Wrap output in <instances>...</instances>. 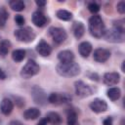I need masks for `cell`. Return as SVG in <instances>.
<instances>
[{
  "instance_id": "cell-1",
  "label": "cell",
  "mask_w": 125,
  "mask_h": 125,
  "mask_svg": "<svg viewBox=\"0 0 125 125\" xmlns=\"http://www.w3.org/2000/svg\"><path fill=\"white\" fill-rule=\"evenodd\" d=\"M89 31L95 38H102L105 31V26L102 17L94 15L89 19Z\"/></svg>"
},
{
  "instance_id": "cell-2",
  "label": "cell",
  "mask_w": 125,
  "mask_h": 125,
  "mask_svg": "<svg viewBox=\"0 0 125 125\" xmlns=\"http://www.w3.org/2000/svg\"><path fill=\"white\" fill-rule=\"evenodd\" d=\"M56 70H57L58 74H60L61 76L74 77L80 73V66L75 62H67V63L60 62L57 65Z\"/></svg>"
},
{
  "instance_id": "cell-3",
  "label": "cell",
  "mask_w": 125,
  "mask_h": 125,
  "mask_svg": "<svg viewBox=\"0 0 125 125\" xmlns=\"http://www.w3.org/2000/svg\"><path fill=\"white\" fill-rule=\"evenodd\" d=\"M15 37L20 41L23 43H30L35 39V33L32 30V28L25 26V27H21L19 29H16L14 32Z\"/></svg>"
},
{
  "instance_id": "cell-4",
  "label": "cell",
  "mask_w": 125,
  "mask_h": 125,
  "mask_svg": "<svg viewBox=\"0 0 125 125\" xmlns=\"http://www.w3.org/2000/svg\"><path fill=\"white\" fill-rule=\"evenodd\" d=\"M39 71H40L39 64L33 60H28L21 70V76L24 79H28L39 73Z\"/></svg>"
},
{
  "instance_id": "cell-5",
  "label": "cell",
  "mask_w": 125,
  "mask_h": 125,
  "mask_svg": "<svg viewBox=\"0 0 125 125\" xmlns=\"http://www.w3.org/2000/svg\"><path fill=\"white\" fill-rule=\"evenodd\" d=\"M72 100V97L67 93H59L53 92L48 96V102L55 105H61L68 104Z\"/></svg>"
},
{
  "instance_id": "cell-6",
  "label": "cell",
  "mask_w": 125,
  "mask_h": 125,
  "mask_svg": "<svg viewBox=\"0 0 125 125\" xmlns=\"http://www.w3.org/2000/svg\"><path fill=\"white\" fill-rule=\"evenodd\" d=\"M48 33L49 35L52 37L53 41L57 44H62L63 43L66 38H67V34L65 32V30L62 27H57V26H51L48 29Z\"/></svg>"
},
{
  "instance_id": "cell-7",
  "label": "cell",
  "mask_w": 125,
  "mask_h": 125,
  "mask_svg": "<svg viewBox=\"0 0 125 125\" xmlns=\"http://www.w3.org/2000/svg\"><path fill=\"white\" fill-rule=\"evenodd\" d=\"M75 94L79 98H87L93 94V89L90 85L84 83L82 80H77L74 82Z\"/></svg>"
},
{
  "instance_id": "cell-8",
  "label": "cell",
  "mask_w": 125,
  "mask_h": 125,
  "mask_svg": "<svg viewBox=\"0 0 125 125\" xmlns=\"http://www.w3.org/2000/svg\"><path fill=\"white\" fill-rule=\"evenodd\" d=\"M103 37L107 42H111V43H122L124 42V39H125L124 33H121L114 28L105 30Z\"/></svg>"
},
{
  "instance_id": "cell-9",
  "label": "cell",
  "mask_w": 125,
  "mask_h": 125,
  "mask_svg": "<svg viewBox=\"0 0 125 125\" xmlns=\"http://www.w3.org/2000/svg\"><path fill=\"white\" fill-rule=\"evenodd\" d=\"M31 96H32V99H33L34 103H36L37 104H40V105H44L48 101L47 94L45 93V91L43 89H41L38 86H33L32 87Z\"/></svg>"
},
{
  "instance_id": "cell-10",
  "label": "cell",
  "mask_w": 125,
  "mask_h": 125,
  "mask_svg": "<svg viewBox=\"0 0 125 125\" xmlns=\"http://www.w3.org/2000/svg\"><path fill=\"white\" fill-rule=\"evenodd\" d=\"M89 106L92 109V111H94L96 113H102V112H104L107 110V104L105 103V101L99 99V98L94 99L90 103Z\"/></svg>"
},
{
  "instance_id": "cell-11",
  "label": "cell",
  "mask_w": 125,
  "mask_h": 125,
  "mask_svg": "<svg viewBox=\"0 0 125 125\" xmlns=\"http://www.w3.org/2000/svg\"><path fill=\"white\" fill-rule=\"evenodd\" d=\"M110 57V52L104 48H98L94 51L93 58L97 62H104Z\"/></svg>"
},
{
  "instance_id": "cell-12",
  "label": "cell",
  "mask_w": 125,
  "mask_h": 125,
  "mask_svg": "<svg viewBox=\"0 0 125 125\" xmlns=\"http://www.w3.org/2000/svg\"><path fill=\"white\" fill-rule=\"evenodd\" d=\"M120 81V74L118 72H106L103 76V82L107 86H113Z\"/></svg>"
},
{
  "instance_id": "cell-13",
  "label": "cell",
  "mask_w": 125,
  "mask_h": 125,
  "mask_svg": "<svg viewBox=\"0 0 125 125\" xmlns=\"http://www.w3.org/2000/svg\"><path fill=\"white\" fill-rule=\"evenodd\" d=\"M31 19H32V22L38 27H43L47 23V18L41 11H35L32 14Z\"/></svg>"
},
{
  "instance_id": "cell-14",
  "label": "cell",
  "mask_w": 125,
  "mask_h": 125,
  "mask_svg": "<svg viewBox=\"0 0 125 125\" xmlns=\"http://www.w3.org/2000/svg\"><path fill=\"white\" fill-rule=\"evenodd\" d=\"M36 51L40 56L48 57L52 53V48L45 40H40L38 42V44L36 45Z\"/></svg>"
},
{
  "instance_id": "cell-15",
  "label": "cell",
  "mask_w": 125,
  "mask_h": 125,
  "mask_svg": "<svg viewBox=\"0 0 125 125\" xmlns=\"http://www.w3.org/2000/svg\"><path fill=\"white\" fill-rule=\"evenodd\" d=\"M14 108L13 101L9 98H4L0 104V110L4 115H9Z\"/></svg>"
},
{
  "instance_id": "cell-16",
  "label": "cell",
  "mask_w": 125,
  "mask_h": 125,
  "mask_svg": "<svg viewBox=\"0 0 125 125\" xmlns=\"http://www.w3.org/2000/svg\"><path fill=\"white\" fill-rule=\"evenodd\" d=\"M58 59L62 63L74 62V54L69 50H62L58 54Z\"/></svg>"
},
{
  "instance_id": "cell-17",
  "label": "cell",
  "mask_w": 125,
  "mask_h": 125,
  "mask_svg": "<svg viewBox=\"0 0 125 125\" xmlns=\"http://www.w3.org/2000/svg\"><path fill=\"white\" fill-rule=\"evenodd\" d=\"M72 33L76 39H80L85 33V26L81 21H74L72 23Z\"/></svg>"
},
{
  "instance_id": "cell-18",
  "label": "cell",
  "mask_w": 125,
  "mask_h": 125,
  "mask_svg": "<svg viewBox=\"0 0 125 125\" xmlns=\"http://www.w3.org/2000/svg\"><path fill=\"white\" fill-rule=\"evenodd\" d=\"M78 51H79V54L81 55V57L88 58L89 55L92 52V45H91V43L88 42V41L81 42L79 44V46H78Z\"/></svg>"
},
{
  "instance_id": "cell-19",
  "label": "cell",
  "mask_w": 125,
  "mask_h": 125,
  "mask_svg": "<svg viewBox=\"0 0 125 125\" xmlns=\"http://www.w3.org/2000/svg\"><path fill=\"white\" fill-rule=\"evenodd\" d=\"M41 112L37 107H29L23 112V117L26 120H34L40 116Z\"/></svg>"
},
{
  "instance_id": "cell-20",
  "label": "cell",
  "mask_w": 125,
  "mask_h": 125,
  "mask_svg": "<svg viewBox=\"0 0 125 125\" xmlns=\"http://www.w3.org/2000/svg\"><path fill=\"white\" fill-rule=\"evenodd\" d=\"M46 118L48 120V123H50L51 125H61L62 122V119L61 117V115L56 112V111H50L47 113Z\"/></svg>"
},
{
  "instance_id": "cell-21",
  "label": "cell",
  "mask_w": 125,
  "mask_h": 125,
  "mask_svg": "<svg viewBox=\"0 0 125 125\" xmlns=\"http://www.w3.org/2000/svg\"><path fill=\"white\" fill-rule=\"evenodd\" d=\"M66 123L67 125H80L77 119V112L73 108L66 110Z\"/></svg>"
},
{
  "instance_id": "cell-22",
  "label": "cell",
  "mask_w": 125,
  "mask_h": 125,
  "mask_svg": "<svg viewBox=\"0 0 125 125\" xmlns=\"http://www.w3.org/2000/svg\"><path fill=\"white\" fill-rule=\"evenodd\" d=\"M106 95L109 98V100H111V101H117L120 98V96H121V90L118 87H111V88L107 89Z\"/></svg>"
},
{
  "instance_id": "cell-23",
  "label": "cell",
  "mask_w": 125,
  "mask_h": 125,
  "mask_svg": "<svg viewBox=\"0 0 125 125\" xmlns=\"http://www.w3.org/2000/svg\"><path fill=\"white\" fill-rule=\"evenodd\" d=\"M9 5H10V8L16 12H21L25 8V5L21 0H12L9 2Z\"/></svg>"
},
{
  "instance_id": "cell-24",
  "label": "cell",
  "mask_w": 125,
  "mask_h": 125,
  "mask_svg": "<svg viewBox=\"0 0 125 125\" xmlns=\"http://www.w3.org/2000/svg\"><path fill=\"white\" fill-rule=\"evenodd\" d=\"M11 46H12V44H11V42L9 40H7V39L1 40L0 41V56L5 57L8 54Z\"/></svg>"
},
{
  "instance_id": "cell-25",
  "label": "cell",
  "mask_w": 125,
  "mask_h": 125,
  "mask_svg": "<svg viewBox=\"0 0 125 125\" xmlns=\"http://www.w3.org/2000/svg\"><path fill=\"white\" fill-rule=\"evenodd\" d=\"M56 16H57V18L59 20L65 21H70L72 19V13H70V12H68L66 10H59V11H57Z\"/></svg>"
},
{
  "instance_id": "cell-26",
  "label": "cell",
  "mask_w": 125,
  "mask_h": 125,
  "mask_svg": "<svg viewBox=\"0 0 125 125\" xmlns=\"http://www.w3.org/2000/svg\"><path fill=\"white\" fill-rule=\"evenodd\" d=\"M24 58H25V51L22 50V49L14 50L13 53H12V59H13V61H15L17 62H21Z\"/></svg>"
},
{
  "instance_id": "cell-27",
  "label": "cell",
  "mask_w": 125,
  "mask_h": 125,
  "mask_svg": "<svg viewBox=\"0 0 125 125\" xmlns=\"http://www.w3.org/2000/svg\"><path fill=\"white\" fill-rule=\"evenodd\" d=\"M112 23H113V27L112 28L116 29L117 31H119L121 33H124L125 32V21L123 19L114 21Z\"/></svg>"
},
{
  "instance_id": "cell-28",
  "label": "cell",
  "mask_w": 125,
  "mask_h": 125,
  "mask_svg": "<svg viewBox=\"0 0 125 125\" xmlns=\"http://www.w3.org/2000/svg\"><path fill=\"white\" fill-rule=\"evenodd\" d=\"M8 18H9L8 12L6 11V9L4 7H1L0 8V26H4Z\"/></svg>"
},
{
  "instance_id": "cell-29",
  "label": "cell",
  "mask_w": 125,
  "mask_h": 125,
  "mask_svg": "<svg viewBox=\"0 0 125 125\" xmlns=\"http://www.w3.org/2000/svg\"><path fill=\"white\" fill-rule=\"evenodd\" d=\"M88 10L92 13V14H96L100 11V5L97 4L96 2H91L88 4Z\"/></svg>"
},
{
  "instance_id": "cell-30",
  "label": "cell",
  "mask_w": 125,
  "mask_h": 125,
  "mask_svg": "<svg viewBox=\"0 0 125 125\" xmlns=\"http://www.w3.org/2000/svg\"><path fill=\"white\" fill-rule=\"evenodd\" d=\"M116 9H117V12L121 15H123L125 13V2L124 1H120L117 3L116 5Z\"/></svg>"
},
{
  "instance_id": "cell-31",
  "label": "cell",
  "mask_w": 125,
  "mask_h": 125,
  "mask_svg": "<svg viewBox=\"0 0 125 125\" xmlns=\"http://www.w3.org/2000/svg\"><path fill=\"white\" fill-rule=\"evenodd\" d=\"M15 21H16V23L18 24V25H23L24 24V22H25V20H24V18L21 16V15H16L15 16Z\"/></svg>"
},
{
  "instance_id": "cell-32",
  "label": "cell",
  "mask_w": 125,
  "mask_h": 125,
  "mask_svg": "<svg viewBox=\"0 0 125 125\" xmlns=\"http://www.w3.org/2000/svg\"><path fill=\"white\" fill-rule=\"evenodd\" d=\"M14 98L16 99V104H18V106L21 107V106H23V105H24V100H23V99L19 98V97H14Z\"/></svg>"
},
{
  "instance_id": "cell-33",
  "label": "cell",
  "mask_w": 125,
  "mask_h": 125,
  "mask_svg": "<svg viewBox=\"0 0 125 125\" xmlns=\"http://www.w3.org/2000/svg\"><path fill=\"white\" fill-rule=\"evenodd\" d=\"M35 4H36L37 7H39V8H44V7L46 6L47 2L44 1V0H36V1H35Z\"/></svg>"
},
{
  "instance_id": "cell-34",
  "label": "cell",
  "mask_w": 125,
  "mask_h": 125,
  "mask_svg": "<svg viewBox=\"0 0 125 125\" xmlns=\"http://www.w3.org/2000/svg\"><path fill=\"white\" fill-rule=\"evenodd\" d=\"M103 124H104V125H112V124H113L112 118H111L110 116H107L105 119H104V121H103Z\"/></svg>"
},
{
  "instance_id": "cell-35",
  "label": "cell",
  "mask_w": 125,
  "mask_h": 125,
  "mask_svg": "<svg viewBox=\"0 0 125 125\" xmlns=\"http://www.w3.org/2000/svg\"><path fill=\"white\" fill-rule=\"evenodd\" d=\"M88 77L91 80H95V81H99V75L97 73H88Z\"/></svg>"
},
{
  "instance_id": "cell-36",
  "label": "cell",
  "mask_w": 125,
  "mask_h": 125,
  "mask_svg": "<svg viewBox=\"0 0 125 125\" xmlns=\"http://www.w3.org/2000/svg\"><path fill=\"white\" fill-rule=\"evenodd\" d=\"M48 124V120H47V118L45 117V118H42L41 120H39V122L36 124V125H47Z\"/></svg>"
},
{
  "instance_id": "cell-37",
  "label": "cell",
  "mask_w": 125,
  "mask_h": 125,
  "mask_svg": "<svg viewBox=\"0 0 125 125\" xmlns=\"http://www.w3.org/2000/svg\"><path fill=\"white\" fill-rule=\"evenodd\" d=\"M8 125H23V124L19 120H12Z\"/></svg>"
},
{
  "instance_id": "cell-38",
  "label": "cell",
  "mask_w": 125,
  "mask_h": 125,
  "mask_svg": "<svg viewBox=\"0 0 125 125\" xmlns=\"http://www.w3.org/2000/svg\"><path fill=\"white\" fill-rule=\"evenodd\" d=\"M6 78V74H5V72L2 70V68L0 67V80H4Z\"/></svg>"
},
{
  "instance_id": "cell-39",
  "label": "cell",
  "mask_w": 125,
  "mask_h": 125,
  "mask_svg": "<svg viewBox=\"0 0 125 125\" xmlns=\"http://www.w3.org/2000/svg\"><path fill=\"white\" fill-rule=\"evenodd\" d=\"M124 62H122V65H121V69H122L123 72L125 71V70H124Z\"/></svg>"
}]
</instances>
